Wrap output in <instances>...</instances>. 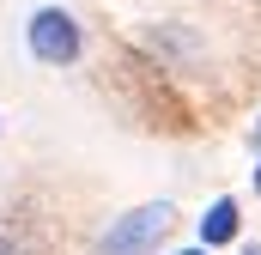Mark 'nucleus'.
<instances>
[{"mask_svg": "<svg viewBox=\"0 0 261 255\" xmlns=\"http://www.w3.org/2000/svg\"><path fill=\"white\" fill-rule=\"evenodd\" d=\"M170 219H176L170 200H146V207H134L128 219H116V225L103 231L97 255H152V249H158V237L170 231Z\"/></svg>", "mask_w": 261, "mask_h": 255, "instance_id": "f257e3e1", "label": "nucleus"}, {"mask_svg": "<svg viewBox=\"0 0 261 255\" xmlns=\"http://www.w3.org/2000/svg\"><path fill=\"white\" fill-rule=\"evenodd\" d=\"M31 55H37L43 67L79 61V18L61 12V6H43V12L31 18Z\"/></svg>", "mask_w": 261, "mask_h": 255, "instance_id": "f03ea898", "label": "nucleus"}, {"mask_svg": "<svg viewBox=\"0 0 261 255\" xmlns=\"http://www.w3.org/2000/svg\"><path fill=\"white\" fill-rule=\"evenodd\" d=\"M146 49H152L158 61H176V67H195V55H200V43L182 24H152V31H146Z\"/></svg>", "mask_w": 261, "mask_h": 255, "instance_id": "7ed1b4c3", "label": "nucleus"}, {"mask_svg": "<svg viewBox=\"0 0 261 255\" xmlns=\"http://www.w3.org/2000/svg\"><path fill=\"white\" fill-rule=\"evenodd\" d=\"M231 237H237V200H213L206 219H200V243L213 249V243H231Z\"/></svg>", "mask_w": 261, "mask_h": 255, "instance_id": "20e7f679", "label": "nucleus"}, {"mask_svg": "<svg viewBox=\"0 0 261 255\" xmlns=\"http://www.w3.org/2000/svg\"><path fill=\"white\" fill-rule=\"evenodd\" d=\"M0 255H18V249H12V243H6V237H0Z\"/></svg>", "mask_w": 261, "mask_h": 255, "instance_id": "39448f33", "label": "nucleus"}, {"mask_svg": "<svg viewBox=\"0 0 261 255\" xmlns=\"http://www.w3.org/2000/svg\"><path fill=\"white\" fill-rule=\"evenodd\" d=\"M255 194H261V170H255Z\"/></svg>", "mask_w": 261, "mask_h": 255, "instance_id": "423d86ee", "label": "nucleus"}, {"mask_svg": "<svg viewBox=\"0 0 261 255\" xmlns=\"http://www.w3.org/2000/svg\"><path fill=\"white\" fill-rule=\"evenodd\" d=\"M255 146H261V122H255Z\"/></svg>", "mask_w": 261, "mask_h": 255, "instance_id": "0eeeda50", "label": "nucleus"}, {"mask_svg": "<svg viewBox=\"0 0 261 255\" xmlns=\"http://www.w3.org/2000/svg\"><path fill=\"white\" fill-rule=\"evenodd\" d=\"M182 255H206V249H182Z\"/></svg>", "mask_w": 261, "mask_h": 255, "instance_id": "6e6552de", "label": "nucleus"}]
</instances>
